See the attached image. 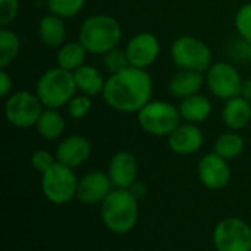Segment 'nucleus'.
Wrapping results in <instances>:
<instances>
[{
  "label": "nucleus",
  "mask_w": 251,
  "mask_h": 251,
  "mask_svg": "<svg viewBox=\"0 0 251 251\" xmlns=\"http://www.w3.org/2000/svg\"><path fill=\"white\" fill-rule=\"evenodd\" d=\"M153 94V78L146 69L129 66L109 75L103 90L106 104L121 113H138Z\"/></svg>",
  "instance_id": "obj_1"
},
{
  "label": "nucleus",
  "mask_w": 251,
  "mask_h": 251,
  "mask_svg": "<svg viewBox=\"0 0 251 251\" xmlns=\"http://www.w3.org/2000/svg\"><path fill=\"white\" fill-rule=\"evenodd\" d=\"M138 199L131 190L113 188L100 204V219L107 231L116 235L129 234L138 224Z\"/></svg>",
  "instance_id": "obj_2"
},
{
  "label": "nucleus",
  "mask_w": 251,
  "mask_h": 251,
  "mask_svg": "<svg viewBox=\"0 0 251 251\" xmlns=\"http://www.w3.org/2000/svg\"><path fill=\"white\" fill-rule=\"evenodd\" d=\"M121 40L122 28L119 21L104 13L88 16L78 31V41L90 54L104 56L110 50L118 49Z\"/></svg>",
  "instance_id": "obj_3"
},
{
  "label": "nucleus",
  "mask_w": 251,
  "mask_h": 251,
  "mask_svg": "<svg viewBox=\"0 0 251 251\" xmlns=\"http://www.w3.org/2000/svg\"><path fill=\"white\" fill-rule=\"evenodd\" d=\"M78 93L74 72L54 66L43 72L35 84V94L44 107L60 109Z\"/></svg>",
  "instance_id": "obj_4"
},
{
  "label": "nucleus",
  "mask_w": 251,
  "mask_h": 251,
  "mask_svg": "<svg viewBox=\"0 0 251 251\" xmlns=\"http://www.w3.org/2000/svg\"><path fill=\"white\" fill-rule=\"evenodd\" d=\"M79 178L75 171L60 162H56L50 169L41 174V193L47 201L56 206H63L76 199Z\"/></svg>",
  "instance_id": "obj_5"
},
{
  "label": "nucleus",
  "mask_w": 251,
  "mask_h": 251,
  "mask_svg": "<svg viewBox=\"0 0 251 251\" xmlns=\"http://www.w3.org/2000/svg\"><path fill=\"white\" fill-rule=\"evenodd\" d=\"M181 119L179 109L163 100H150L137 113L141 129L153 137H169L181 125Z\"/></svg>",
  "instance_id": "obj_6"
},
{
  "label": "nucleus",
  "mask_w": 251,
  "mask_h": 251,
  "mask_svg": "<svg viewBox=\"0 0 251 251\" xmlns=\"http://www.w3.org/2000/svg\"><path fill=\"white\" fill-rule=\"evenodd\" d=\"M171 59L179 69L206 74L213 65L210 47L194 35H181L171 44Z\"/></svg>",
  "instance_id": "obj_7"
},
{
  "label": "nucleus",
  "mask_w": 251,
  "mask_h": 251,
  "mask_svg": "<svg viewBox=\"0 0 251 251\" xmlns=\"http://www.w3.org/2000/svg\"><path fill=\"white\" fill-rule=\"evenodd\" d=\"M44 110L38 96L31 91L12 93L4 101V118L15 128L35 126Z\"/></svg>",
  "instance_id": "obj_8"
},
{
  "label": "nucleus",
  "mask_w": 251,
  "mask_h": 251,
  "mask_svg": "<svg viewBox=\"0 0 251 251\" xmlns=\"http://www.w3.org/2000/svg\"><path fill=\"white\" fill-rule=\"evenodd\" d=\"M212 241L216 251H251V226L241 218H225L216 224Z\"/></svg>",
  "instance_id": "obj_9"
},
{
  "label": "nucleus",
  "mask_w": 251,
  "mask_h": 251,
  "mask_svg": "<svg viewBox=\"0 0 251 251\" xmlns=\"http://www.w3.org/2000/svg\"><path fill=\"white\" fill-rule=\"evenodd\" d=\"M204 78L209 91L219 100L226 101L241 96L244 79L241 78L235 65L229 62H215L206 71Z\"/></svg>",
  "instance_id": "obj_10"
},
{
  "label": "nucleus",
  "mask_w": 251,
  "mask_h": 251,
  "mask_svg": "<svg viewBox=\"0 0 251 251\" xmlns=\"http://www.w3.org/2000/svg\"><path fill=\"white\" fill-rule=\"evenodd\" d=\"M124 50L128 56L131 66L138 69H147L153 63H156L160 54V41L153 32L143 31L132 35Z\"/></svg>",
  "instance_id": "obj_11"
},
{
  "label": "nucleus",
  "mask_w": 251,
  "mask_h": 251,
  "mask_svg": "<svg viewBox=\"0 0 251 251\" xmlns=\"http://www.w3.org/2000/svg\"><path fill=\"white\" fill-rule=\"evenodd\" d=\"M197 174L201 185L212 191L224 190L231 181V166L228 160L215 151L207 153L200 159Z\"/></svg>",
  "instance_id": "obj_12"
},
{
  "label": "nucleus",
  "mask_w": 251,
  "mask_h": 251,
  "mask_svg": "<svg viewBox=\"0 0 251 251\" xmlns=\"http://www.w3.org/2000/svg\"><path fill=\"white\" fill-rule=\"evenodd\" d=\"M113 188L115 187L107 172L100 169L90 171L79 178L76 200L85 206H96V204L100 206L103 200L112 193Z\"/></svg>",
  "instance_id": "obj_13"
},
{
  "label": "nucleus",
  "mask_w": 251,
  "mask_h": 251,
  "mask_svg": "<svg viewBox=\"0 0 251 251\" xmlns=\"http://www.w3.org/2000/svg\"><path fill=\"white\" fill-rule=\"evenodd\" d=\"M107 175L115 188L129 190L138 178V160L137 157L125 150L115 153L107 166Z\"/></svg>",
  "instance_id": "obj_14"
},
{
  "label": "nucleus",
  "mask_w": 251,
  "mask_h": 251,
  "mask_svg": "<svg viewBox=\"0 0 251 251\" xmlns=\"http://www.w3.org/2000/svg\"><path fill=\"white\" fill-rule=\"evenodd\" d=\"M91 150V143L87 137L74 134L59 141L54 156L57 162L75 169L90 159Z\"/></svg>",
  "instance_id": "obj_15"
},
{
  "label": "nucleus",
  "mask_w": 251,
  "mask_h": 251,
  "mask_svg": "<svg viewBox=\"0 0 251 251\" xmlns=\"http://www.w3.org/2000/svg\"><path fill=\"white\" fill-rule=\"evenodd\" d=\"M204 144V134L196 124H181L169 137L168 146L178 156H190L197 153Z\"/></svg>",
  "instance_id": "obj_16"
},
{
  "label": "nucleus",
  "mask_w": 251,
  "mask_h": 251,
  "mask_svg": "<svg viewBox=\"0 0 251 251\" xmlns=\"http://www.w3.org/2000/svg\"><path fill=\"white\" fill-rule=\"evenodd\" d=\"M203 84H206V78L201 72L179 69L169 79L168 88L175 99L184 100L194 94H199Z\"/></svg>",
  "instance_id": "obj_17"
},
{
  "label": "nucleus",
  "mask_w": 251,
  "mask_h": 251,
  "mask_svg": "<svg viewBox=\"0 0 251 251\" xmlns=\"http://www.w3.org/2000/svg\"><path fill=\"white\" fill-rule=\"evenodd\" d=\"M222 121L231 131L244 129L251 122V103L241 96L226 100L222 109Z\"/></svg>",
  "instance_id": "obj_18"
},
{
  "label": "nucleus",
  "mask_w": 251,
  "mask_h": 251,
  "mask_svg": "<svg viewBox=\"0 0 251 251\" xmlns=\"http://www.w3.org/2000/svg\"><path fill=\"white\" fill-rule=\"evenodd\" d=\"M38 38L50 49H59L62 44H65L66 26L63 18L50 12L46 13L38 22Z\"/></svg>",
  "instance_id": "obj_19"
},
{
  "label": "nucleus",
  "mask_w": 251,
  "mask_h": 251,
  "mask_svg": "<svg viewBox=\"0 0 251 251\" xmlns=\"http://www.w3.org/2000/svg\"><path fill=\"white\" fill-rule=\"evenodd\" d=\"M74 78L76 88L81 94H87L90 97H96L103 94L106 79L101 71L91 65H82L76 71H74Z\"/></svg>",
  "instance_id": "obj_20"
},
{
  "label": "nucleus",
  "mask_w": 251,
  "mask_h": 251,
  "mask_svg": "<svg viewBox=\"0 0 251 251\" xmlns=\"http://www.w3.org/2000/svg\"><path fill=\"white\" fill-rule=\"evenodd\" d=\"M181 118L188 124H201L209 119L212 115V103L203 94H194L188 99L181 100L179 106Z\"/></svg>",
  "instance_id": "obj_21"
},
{
  "label": "nucleus",
  "mask_w": 251,
  "mask_h": 251,
  "mask_svg": "<svg viewBox=\"0 0 251 251\" xmlns=\"http://www.w3.org/2000/svg\"><path fill=\"white\" fill-rule=\"evenodd\" d=\"M65 126H66V124H65V119L60 115L59 109H50V107H44V110L35 125L40 137L47 141L59 140L65 132Z\"/></svg>",
  "instance_id": "obj_22"
},
{
  "label": "nucleus",
  "mask_w": 251,
  "mask_h": 251,
  "mask_svg": "<svg viewBox=\"0 0 251 251\" xmlns=\"http://www.w3.org/2000/svg\"><path fill=\"white\" fill-rule=\"evenodd\" d=\"M87 54H88V51L78 40L69 41L59 47L57 54H56V63L59 68L74 72L78 68H81L82 65H85Z\"/></svg>",
  "instance_id": "obj_23"
},
{
  "label": "nucleus",
  "mask_w": 251,
  "mask_h": 251,
  "mask_svg": "<svg viewBox=\"0 0 251 251\" xmlns=\"http://www.w3.org/2000/svg\"><path fill=\"white\" fill-rule=\"evenodd\" d=\"M244 138L237 131H228L221 134L213 146V151L226 160L237 159L244 151Z\"/></svg>",
  "instance_id": "obj_24"
},
{
  "label": "nucleus",
  "mask_w": 251,
  "mask_h": 251,
  "mask_svg": "<svg viewBox=\"0 0 251 251\" xmlns=\"http://www.w3.org/2000/svg\"><path fill=\"white\" fill-rule=\"evenodd\" d=\"M21 51L19 35L7 26L0 28V69H6Z\"/></svg>",
  "instance_id": "obj_25"
},
{
  "label": "nucleus",
  "mask_w": 251,
  "mask_h": 251,
  "mask_svg": "<svg viewBox=\"0 0 251 251\" xmlns=\"http://www.w3.org/2000/svg\"><path fill=\"white\" fill-rule=\"evenodd\" d=\"M87 0H47V9L50 13L63 19L76 16L85 6Z\"/></svg>",
  "instance_id": "obj_26"
},
{
  "label": "nucleus",
  "mask_w": 251,
  "mask_h": 251,
  "mask_svg": "<svg viewBox=\"0 0 251 251\" xmlns=\"http://www.w3.org/2000/svg\"><path fill=\"white\" fill-rule=\"evenodd\" d=\"M91 99L93 97H90L87 94H75L69 100V103L65 106L68 115L75 121L84 119L91 112V107H93V100Z\"/></svg>",
  "instance_id": "obj_27"
},
{
  "label": "nucleus",
  "mask_w": 251,
  "mask_h": 251,
  "mask_svg": "<svg viewBox=\"0 0 251 251\" xmlns=\"http://www.w3.org/2000/svg\"><path fill=\"white\" fill-rule=\"evenodd\" d=\"M234 24H235V29L240 38H243L244 41L251 44V1L243 4L237 10Z\"/></svg>",
  "instance_id": "obj_28"
},
{
  "label": "nucleus",
  "mask_w": 251,
  "mask_h": 251,
  "mask_svg": "<svg viewBox=\"0 0 251 251\" xmlns=\"http://www.w3.org/2000/svg\"><path fill=\"white\" fill-rule=\"evenodd\" d=\"M103 65H104L106 71L109 72V75L118 74L131 66L125 50H119V49H115V50H110L109 53H106L103 56Z\"/></svg>",
  "instance_id": "obj_29"
},
{
  "label": "nucleus",
  "mask_w": 251,
  "mask_h": 251,
  "mask_svg": "<svg viewBox=\"0 0 251 251\" xmlns=\"http://www.w3.org/2000/svg\"><path fill=\"white\" fill-rule=\"evenodd\" d=\"M56 156L53 153H50L46 149H40L35 150L31 157H29V163L32 166L34 171H37L38 174H44L47 169H50L54 163H56Z\"/></svg>",
  "instance_id": "obj_30"
},
{
  "label": "nucleus",
  "mask_w": 251,
  "mask_h": 251,
  "mask_svg": "<svg viewBox=\"0 0 251 251\" xmlns=\"http://www.w3.org/2000/svg\"><path fill=\"white\" fill-rule=\"evenodd\" d=\"M19 0H0V28L9 26L19 13Z\"/></svg>",
  "instance_id": "obj_31"
},
{
  "label": "nucleus",
  "mask_w": 251,
  "mask_h": 251,
  "mask_svg": "<svg viewBox=\"0 0 251 251\" xmlns=\"http://www.w3.org/2000/svg\"><path fill=\"white\" fill-rule=\"evenodd\" d=\"M13 87V79L6 69H0V97L7 99Z\"/></svg>",
  "instance_id": "obj_32"
},
{
  "label": "nucleus",
  "mask_w": 251,
  "mask_h": 251,
  "mask_svg": "<svg viewBox=\"0 0 251 251\" xmlns=\"http://www.w3.org/2000/svg\"><path fill=\"white\" fill-rule=\"evenodd\" d=\"M241 97H244L247 101L251 103V78H247L243 81V87H241Z\"/></svg>",
  "instance_id": "obj_33"
},
{
  "label": "nucleus",
  "mask_w": 251,
  "mask_h": 251,
  "mask_svg": "<svg viewBox=\"0 0 251 251\" xmlns=\"http://www.w3.org/2000/svg\"><path fill=\"white\" fill-rule=\"evenodd\" d=\"M247 60L251 63V44L250 47H249V53H247Z\"/></svg>",
  "instance_id": "obj_34"
}]
</instances>
